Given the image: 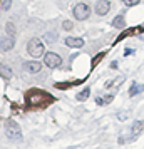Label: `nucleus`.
I'll list each match as a JSON object with an SVG mask.
<instances>
[{
  "label": "nucleus",
  "instance_id": "6e6552de",
  "mask_svg": "<svg viewBox=\"0 0 144 149\" xmlns=\"http://www.w3.org/2000/svg\"><path fill=\"white\" fill-rule=\"evenodd\" d=\"M109 10H111V3L107 2V0H99V2L96 3V12H97V15H106Z\"/></svg>",
  "mask_w": 144,
  "mask_h": 149
},
{
  "label": "nucleus",
  "instance_id": "f03ea898",
  "mask_svg": "<svg viewBox=\"0 0 144 149\" xmlns=\"http://www.w3.org/2000/svg\"><path fill=\"white\" fill-rule=\"evenodd\" d=\"M27 52L30 57L39 59L40 55H44V44L39 39H30L29 40V45H27Z\"/></svg>",
  "mask_w": 144,
  "mask_h": 149
},
{
  "label": "nucleus",
  "instance_id": "20e7f679",
  "mask_svg": "<svg viewBox=\"0 0 144 149\" xmlns=\"http://www.w3.org/2000/svg\"><path fill=\"white\" fill-rule=\"evenodd\" d=\"M44 64L49 69H55L62 64V57L59 54H55V52H47V54L44 55Z\"/></svg>",
  "mask_w": 144,
  "mask_h": 149
},
{
  "label": "nucleus",
  "instance_id": "9d476101",
  "mask_svg": "<svg viewBox=\"0 0 144 149\" xmlns=\"http://www.w3.org/2000/svg\"><path fill=\"white\" fill-rule=\"evenodd\" d=\"M112 25H114L116 29H124L126 27V19H124L122 15H117L116 19L112 20Z\"/></svg>",
  "mask_w": 144,
  "mask_h": 149
},
{
  "label": "nucleus",
  "instance_id": "a211bd4d",
  "mask_svg": "<svg viewBox=\"0 0 144 149\" xmlns=\"http://www.w3.org/2000/svg\"><path fill=\"white\" fill-rule=\"evenodd\" d=\"M2 8H3V10H8V8H10V0H5L3 5H2Z\"/></svg>",
  "mask_w": 144,
  "mask_h": 149
},
{
  "label": "nucleus",
  "instance_id": "0eeeda50",
  "mask_svg": "<svg viewBox=\"0 0 144 149\" xmlns=\"http://www.w3.org/2000/svg\"><path fill=\"white\" fill-rule=\"evenodd\" d=\"M65 45L70 49H81L84 47V39H81V37H67L65 39Z\"/></svg>",
  "mask_w": 144,
  "mask_h": 149
},
{
  "label": "nucleus",
  "instance_id": "dca6fc26",
  "mask_svg": "<svg viewBox=\"0 0 144 149\" xmlns=\"http://www.w3.org/2000/svg\"><path fill=\"white\" fill-rule=\"evenodd\" d=\"M124 5H127V7H132V5H137L141 0H122Z\"/></svg>",
  "mask_w": 144,
  "mask_h": 149
},
{
  "label": "nucleus",
  "instance_id": "1a4fd4ad",
  "mask_svg": "<svg viewBox=\"0 0 144 149\" xmlns=\"http://www.w3.org/2000/svg\"><path fill=\"white\" fill-rule=\"evenodd\" d=\"M143 129H144V121H134L132 126H131V136H132V137L139 136L143 132Z\"/></svg>",
  "mask_w": 144,
  "mask_h": 149
},
{
  "label": "nucleus",
  "instance_id": "2eb2a0df",
  "mask_svg": "<svg viewBox=\"0 0 144 149\" xmlns=\"http://www.w3.org/2000/svg\"><path fill=\"white\" fill-rule=\"evenodd\" d=\"M112 99H114L112 95H106V97H97V101H96V102L99 104V106H102V104H109Z\"/></svg>",
  "mask_w": 144,
  "mask_h": 149
},
{
  "label": "nucleus",
  "instance_id": "ddd939ff",
  "mask_svg": "<svg viewBox=\"0 0 144 149\" xmlns=\"http://www.w3.org/2000/svg\"><path fill=\"white\" fill-rule=\"evenodd\" d=\"M89 94H90V89H89V87H86L84 91H81V92H79V94L76 95V99H77V101L82 102V101H86V99L89 97Z\"/></svg>",
  "mask_w": 144,
  "mask_h": 149
},
{
  "label": "nucleus",
  "instance_id": "9b49d317",
  "mask_svg": "<svg viewBox=\"0 0 144 149\" xmlns=\"http://www.w3.org/2000/svg\"><path fill=\"white\" fill-rule=\"evenodd\" d=\"M0 75L5 77V79H10L12 77V69L7 67V65H3V64H0Z\"/></svg>",
  "mask_w": 144,
  "mask_h": 149
},
{
  "label": "nucleus",
  "instance_id": "7ed1b4c3",
  "mask_svg": "<svg viewBox=\"0 0 144 149\" xmlns=\"http://www.w3.org/2000/svg\"><path fill=\"white\" fill-rule=\"evenodd\" d=\"M72 14H74V17H76L77 20H86V19H89V15H90V8L87 3L81 2V3H77L76 7H74Z\"/></svg>",
  "mask_w": 144,
  "mask_h": 149
},
{
  "label": "nucleus",
  "instance_id": "4468645a",
  "mask_svg": "<svg viewBox=\"0 0 144 149\" xmlns=\"http://www.w3.org/2000/svg\"><path fill=\"white\" fill-rule=\"evenodd\" d=\"M5 30H7V35H8V37H12V39L15 37V25L12 24V22H7V25H5Z\"/></svg>",
  "mask_w": 144,
  "mask_h": 149
},
{
  "label": "nucleus",
  "instance_id": "f3484780",
  "mask_svg": "<svg viewBox=\"0 0 144 149\" xmlns=\"http://www.w3.org/2000/svg\"><path fill=\"white\" fill-rule=\"evenodd\" d=\"M64 29H65V30H70V29H72V22L65 20V22H64Z\"/></svg>",
  "mask_w": 144,
  "mask_h": 149
},
{
  "label": "nucleus",
  "instance_id": "39448f33",
  "mask_svg": "<svg viewBox=\"0 0 144 149\" xmlns=\"http://www.w3.org/2000/svg\"><path fill=\"white\" fill-rule=\"evenodd\" d=\"M14 44H15V40L12 39V37H8V35L0 37V50H2V52L12 50V49H14Z\"/></svg>",
  "mask_w": 144,
  "mask_h": 149
},
{
  "label": "nucleus",
  "instance_id": "423d86ee",
  "mask_svg": "<svg viewBox=\"0 0 144 149\" xmlns=\"http://www.w3.org/2000/svg\"><path fill=\"white\" fill-rule=\"evenodd\" d=\"M24 69L27 70V72H30V74H39L42 70V64L37 61H30V62H25L24 64Z\"/></svg>",
  "mask_w": 144,
  "mask_h": 149
},
{
  "label": "nucleus",
  "instance_id": "f257e3e1",
  "mask_svg": "<svg viewBox=\"0 0 144 149\" xmlns=\"http://www.w3.org/2000/svg\"><path fill=\"white\" fill-rule=\"evenodd\" d=\"M5 136L10 141H22V129L19 127V124L14 121H8L5 124Z\"/></svg>",
  "mask_w": 144,
  "mask_h": 149
},
{
  "label": "nucleus",
  "instance_id": "f8f14e48",
  "mask_svg": "<svg viewBox=\"0 0 144 149\" xmlns=\"http://www.w3.org/2000/svg\"><path fill=\"white\" fill-rule=\"evenodd\" d=\"M143 91H144V86H141V84H132L131 89H129V95L132 97V95L139 94V92H143Z\"/></svg>",
  "mask_w": 144,
  "mask_h": 149
}]
</instances>
